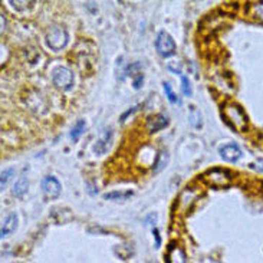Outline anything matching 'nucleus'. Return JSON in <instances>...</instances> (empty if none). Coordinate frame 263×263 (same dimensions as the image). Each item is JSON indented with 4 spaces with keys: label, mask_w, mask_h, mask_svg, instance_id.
Instances as JSON below:
<instances>
[{
    "label": "nucleus",
    "mask_w": 263,
    "mask_h": 263,
    "mask_svg": "<svg viewBox=\"0 0 263 263\" xmlns=\"http://www.w3.org/2000/svg\"><path fill=\"white\" fill-rule=\"evenodd\" d=\"M17 214L16 213H10L7 214L6 217L3 219V223H2V229H0V236L2 239H5L7 236H10L13 233L14 230L17 229Z\"/></svg>",
    "instance_id": "nucleus-10"
},
{
    "label": "nucleus",
    "mask_w": 263,
    "mask_h": 263,
    "mask_svg": "<svg viewBox=\"0 0 263 263\" xmlns=\"http://www.w3.org/2000/svg\"><path fill=\"white\" fill-rule=\"evenodd\" d=\"M13 173V168H6V170L2 171V180H0V187H2V190H5V187H6L7 183H9V180L12 178Z\"/></svg>",
    "instance_id": "nucleus-19"
},
{
    "label": "nucleus",
    "mask_w": 263,
    "mask_h": 263,
    "mask_svg": "<svg viewBox=\"0 0 263 263\" xmlns=\"http://www.w3.org/2000/svg\"><path fill=\"white\" fill-rule=\"evenodd\" d=\"M133 196V192H112L104 194V200H127Z\"/></svg>",
    "instance_id": "nucleus-17"
},
{
    "label": "nucleus",
    "mask_w": 263,
    "mask_h": 263,
    "mask_svg": "<svg viewBox=\"0 0 263 263\" xmlns=\"http://www.w3.org/2000/svg\"><path fill=\"white\" fill-rule=\"evenodd\" d=\"M111 142H112V131L111 129H104L101 133L100 138L93 144V153L97 156H104L111 147Z\"/></svg>",
    "instance_id": "nucleus-8"
},
{
    "label": "nucleus",
    "mask_w": 263,
    "mask_h": 263,
    "mask_svg": "<svg viewBox=\"0 0 263 263\" xmlns=\"http://www.w3.org/2000/svg\"><path fill=\"white\" fill-rule=\"evenodd\" d=\"M142 82H144V75L140 73L138 77H135L134 82H133V85H134V89H140L142 85Z\"/></svg>",
    "instance_id": "nucleus-22"
},
{
    "label": "nucleus",
    "mask_w": 263,
    "mask_h": 263,
    "mask_svg": "<svg viewBox=\"0 0 263 263\" xmlns=\"http://www.w3.org/2000/svg\"><path fill=\"white\" fill-rule=\"evenodd\" d=\"M42 190L43 194L48 197V199H58L61 196V192H62V185L58 181L57 177L53 176H46V177L42 180Z\"/></svg>",
    "instance_id": "nucleus-7"
},
{
    "label": "nucleus",
    "mask_w": 263,
    "mask_h": 263,
    "mask_svg": "<svg viewBox=\"0 0 263 263\" xmlns=\"http://www.w3.org/2000/svg\"><path fill=\"white\" fill-rule=\"evenodd\" d=\"M165 263H187V255L184 249L178 245H170L165 253Z\"/></svg>",
    "instance_id": "nucleus-9"
},
{
    "label": "nucleus",
    "mask_w": 263,
    "mask_h": 263,
    "mask_svg": "<svg viewBox=\"0 0 263 263\" xmlns=\"http://www.w3.org/2000/svg\"><path fill=\"white\" fill-rule=\"evenodd\" d=\"M219 154L226 163H237L242 157V149L235 142H228L219 147Z\"/></svg>",
    "instance_id": "nucleus-6"
},
{
    "label": "nucleus",
    "mask_w": 263,
    "mask_h": 263,
    "mask_svg": "<svg viewBox=\"0 0 263 263\" xmlns=\"http://www.w3.org/2000/svg\"><path fill=\"white\" fill-rule=\"evenodd\" d=\"M221 115L226 120L229 125L232 128H235L239 133H246L248 131V125H249V120L248 115L245 114L243 108L237 105L235 102H228L221 107Z\"/></svg>",
    "instance_id": "nucleus-1"
},
{
    "label": "nucleus",
    "mask_w": 263,
    "mask_h": 263,
    "mask_svg": "<svg viewBox=\"0 0 263 263\" xmlns=\"http://www.w3.org/2000/svg\"><path fill=\"white\" fill-rule=\"evenodd\" d=\"M153 235H154V239H156V248H160L161 246V237H160L158 229H153Z\"/></svg>",
    "instance_id": "nucleus-23"
},
{
    "label": "nucleus",
    "mask_w": 263,
    "mask_h": 263,
    "mask_svg": "<svg viewBox=\"0 0 263 263\" xmlns=\"http://www.w3.org/2000/svg\"><path fill=\"white\" fill-rule=\"evenodd\" d=\"M250 168H253V170L259 171V173L263 174V158H257L255 163L250 164Z\"/></svg>",
    "instance_id": "nucleus-21"
},
{
    "label": "nucleus",
    "mask_w": 263,
    "mask_h": 263,
    "mask_svg": "<svg viewBox=\"0 0 263 263\" xmlns=\"http://www.w3.org/2000/svg\"><path fill=\"white\" fill-rule=\"evenodd\" d=\"M2 25H3V30H5V25H6V22H5V16H2Z\"/></svg>",
    "instance_id": "nucleus-24"
},
{
    "label": "nucleus",
    "mask_w": 263,
    "mask_h": 263,
    "mask_svg": "<svg viewBox=\"0 0 263 263\" xmlns=\"http://www.w3.org/2000/svg\"><path fill=\"white\" fill-rule=\"evenodd\" d=\"M68 41H69V36L66 33V30L62 28L55 26V28L49 29L46 33V43L50 49H53L55 52L64 49L68 45Z\"/></svg>",
    "instance_id": "nucleus-4"
},
{
    "label": "nucleus",
    "mask_w": 263,
    "mask_h": 263,
    "mask_svg": "<svg viewBox=\"0 0 263 263\" xmlns=\"http://www.w3.org/2000/svg\"><path fill=\"white\" fill-rule=\"evenodd\" d=\"M167 163H168V153L167 151H161L160 154H158V157H157L156 163H154V173H158V171H161L167 165Z\"/></svg>",
    "instance_id": "nucleus-16"
},
{
    "label": "nucleus",
    "mask_w": 263,
    "mask_h": 263,
    "mask_svg": "<svg viewBox=\"0 0 263 263\" xmlns=\"http://www.w3.org/2000/svg\"><path fill=\"white\" fill-rule=\"evenodd\" d=\"M168 117L165 114H158L156 117H153L151 120L147 124V127H148L149 133H157V131H160V129L165 128L167 125H168Z\"/></svg>",
    "instance_id": "nucleus-11"
},
{
    "label": "nucleus",
    "mask_w": 263,
    "mask_h": 263,
    "mask_svg": "<svg viewBox=\"0 0 263 263\" xmlns=\"http://www.w3.org/2000/svg\"><path fill=\"white\" fill-rule=\"evenodd\" d=\"M156 49L163 58H168V57H173V55L176 53L177 46H176L174 39H173L167 32L161 30V32L157 35Z\"/></svg>",
    "instance_id": "nucleus-5"
},
{
    "label": "nucleus",
    "mask_w": 263,
    "mask_h": 263,
    "mask_svg": "<svg viewBox=\"0 0 263 263\" xmlns=\"http://www.w3.org/2000/svg\"><path fill=\"white\" fill-rule=\"evenodd\" d=\"M204 180L213 187H228L232 184L233 176L226 168H212L204 174Z\"/></svg>",
    "instance_id": "nucleus-2"
},
{
    "label": "nucleus",
    "mask_w": 263,
    "mask_h": 263,
    "mask_svg": "<svg viewBox=\"0 0 263 263\" xmlns=\"http://www.w3.org/2000/svg\"><path fill=\"white\" fill-rule=\"evenodd\" d=\"M164 92H165V97H167V100L170 101L171 104H181V101L177 97V93H174L173 91V88H171L170 82H164Z\"/></svg>",
    "instance_id": "nucleus-18"
},
{
    "label": "nucleus",
    "mask_w": 263,
    "mask_h": 263,
    "mask_svg": "<svg viewBox=\"0 0 263 263\" xmlns=\"http://www.w3.org/2000/svg\"><path fill=\"white\" fill-rule=\"evenodd\" d=\"M181 91H183V93H184L185 97H189V98L193 95V89H192V85H190V81H189V78L184 77V75H181Z\"/></svg>",
    "instance_id": "nucleus-20"
},
{
    "label": "nucleus",
    "mask_w": 263,
    "mask_h": 263,
    "mask_svg": "<svg viewBox=\"0 0 263 263\" xmlns=\"http://www.w3.org/2000/svg\"><path fill=\"white\" fill-rule=\"evenodd\" d=\"M85 129H86V122L84 121V120H79V121H77V124L72 127L71 134H69L71 140H73V141H78L79 138L82 137V134L85 133Z\"/></svg>",
    "instance_id": "nucleus-15"
},
{
    "label": "nucleus",
    "mask_w": 263,
    "mask_h": 263,
    "mask_svg": "<svg viewBox=\"0 0 263 263\" xmlns=\"http://www.w3.org/2000/svg\"><path fill=\"white\" fill-rule=\"evenodd\" d=\"M28 187H29L28 178L25 177V176H21V177L16 180L12 193H13V196H16V197H23V196L28 193Z\"/></svg>",
    "instance_id": "nucleus-12"
},
{
    "label": "nucleus",
    "mask_w": 263,
    "mask_h": 263,
    "mask_svg": "<svg viewBox=\"0 0 263 263\" xmlns=\"http://www.w3.org/2000/svg\"><path fill=\"white\" fill-rule=\"evenodd\" d=\"M189 122L192 124L194 128H200L203 125V117L201 112L196 107H190V112H189Z\"/></svg>",
    "instance_id": "nucleus-14"
},
{
    "label": "nucleus",
    "mask_w": 263,
    "mask_h": 263,
    "mask_svg": "<svg viewBox=\"0 0 263 263\" xmlns=\"http://www.w3.org/2000/svg\"><path fill=\"white\" fill-rule=\"evenodd\" d=\"M52 81H53V85L59 89L69 91L73 85V72L66 66H58L57 69H53L52 72Z\"/></svg>",
    "instance_id": "nucleus-3"
},
{
    "label": "nucleus",
    "mask_w": 263,
    "mask_h": 263,
    "mask_svg": "<svg viewBox=\"0 0 263 263\" xmlns=\"http://www.w3.org/2000/svg\"><path fill=\"white\" fill-rule=\"evenodd\" d=\"M248 13L250 17L256 19V21L263 23V2H255V3H249L248 7Z\"/></svg>",
    "instance_id": "nucleus-13"
},
{
    "label": "nucleus",
    "mask_w": 263,
    "mask_h": 263,
    "mask_svg": "<svg viewBox=\"0 0 263 263\" xmlns=\"http://www.w3.org/2000/svg\"><path fill=\"white\" fill-rule=\"evenodd\" d=\"M149 263H156V262H149Z\"/></svg>",
    "instance_id": "nucleus-25"
}]
</instances>
